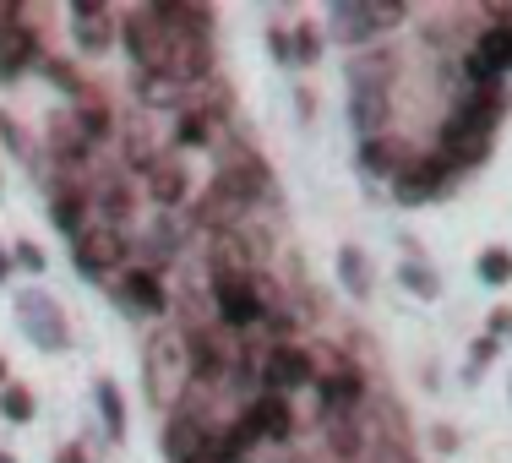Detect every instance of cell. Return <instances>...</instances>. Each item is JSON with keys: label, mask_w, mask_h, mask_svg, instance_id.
Returning <instances> with one entry per match:
<instances>
[{"label": "cell", "mask_w": 512, "mask_h": 463, "mask_svg": "<svg viewBox=\"0 0 512 463\" xmlns=\"http://www.w3.org/2000/svg\"><path fill=\"white\" fill-rule=\"evenodd\" d=\"M512 333V311H491V338H502Z\"/></svg>", "instance_id": "7bdbcfd3"}, {"label": "cell", "mask_w": 512, "mask_h": 463, "mask_svg": "<svg viewBox=\"0 0 512 463\" xmlns=\"http://www.w3.org/2000/svg\"><path fill=\"white\" fill-rule=\"evenodd\" d=\"M120 39H126V55L137 66V77H169V22L158 17V6H131L120 17Z\"/></svg>", "instance_id": "7a4b0ae2"}, {"label": "cell", "mask_w": 512, "mask_h": 463, "mask_svg": "<svg viewBox=\"0 0 512 463\" xmlns=\"http://www.w3.org/2000/svg\"><path fill=\"white\" fill-rule=\"evenodd\" d=\"M213 431H218V425L207 420L202 409H191L186 398H180V404L169 409V420H164V436H158V447H164L169 463H207Z\"/></svg>", "instance_id": "277c9868"}, {"label": "cell", "mask_w": 512, "mask_h": 463, "mask_svg": "<svg viewBox=\"0 0 512 463\" xmlns=\"http://www.w3.org/2000/svg\"><path fill=\"white\" fill-rule=\"evenodd\" d=\"M240 420L256 431V442H273V447H284L295 436V409H289V398H273V393H256L240 409Z\"/></svg>", "instance_id": "d6986e66"}, {"label": "cell", "mask_w": 512, "mask_h": 463, "mask_svg": "<svg viewBox=\"0 0 512 463\" xmlns=\"http://www.w3.org/2000/svg\"><path fill=\"white\" fill-rule=\"evenodd\" d=\"M186 235H191V224L180 213H158L148 224V235H142V257H148L142 267H153V273H158V267H169L180 251H186Z\"/></svg>", "instance_id": "7402d4cb"}, {"label": "cell", "mask_w": 512, "mask_h": 463, "mask_svg": "<svg viewBox=\"0 0 512 463\" xmlns=\"http://www.w3.org/2000/svg\"><path fill=\"white\" fill-rule=\"evenodd\" d=\"M338 278H344V289H349L355 300H371L376 273H371V257H365L360 246H344V251H338Z\"/></svg>", "instance_id": "f546056e"}, {"label": "cell", "mask_w": 512, "mask_h": 463, "mask_svg": "<svg viewBox=\"0 0 512 463\" xmlns=\"http://www.w3.org/2000/svg\"><path fill=\"white\" fill-rule=\"evenodd\" d=\"M186 93L175 77H137V99L148 109H175V115H186Z\"/></svg>", "instance_id": "1f68e13d"}, {"label": "cell", "mask_w": 512, "mask_h": 463, "mask_svg": "<svg viewBox=\"0 0 512 463\" xmlns=\"http://www.w3.org/2000/svg\"><path fill=\"white\" fill-rule=\"evenodd\" d=\"M213 316L229 333H246V327L267 322V306L251 295V278H229V284H213Z\"/></svg>", "instance_id": "e0dca14e"}, {"label": "cell", "mask_w": 512, "mask_h": 463, "mask_svg": "<svg viewBox=\"0 0 512 463\" xmlns=\"http://www.w3.org/2000/svg\"><path fill=\"white\" fill-rule=\"evenodd\" d=\"M11 273V257H0V278H6Z\"/></svg>", "instance_id": "f6af8a7d"}, {"label": "cell", "mask_w": 512, "mask_h": 463, "mask_svg": "<svg viewBox=\"0 0 512 463\" xmlns=\"http://www.w3.org/2000/svg\"><path fill=\"white\" fill-rule=\"evenodd\" d=\"M404 17H409L404 0H338V6H327V22H333L338 44H376Z\"/></svg>", "instance_id": "3957f363"}, {"label": "cell", "mask_w": 512, "mask_h": 463, "mask_svg": "<svg viewBox=\"0 0 512 463\" xmlns=\"http://www.w3.org/2000/svg\"><path fill=\"white\" fill-rule=\"evenodd\" d=\"M99 414H104V431H109V442H126V398H120V387L109 382V376H99Z\"/></svg>", "instance_id": "d6a6232c"}, {"label": "cell", "mask_w": 512, "mask_h": 463, "mask_svg": "<svg viewBox=\"0 0 512 463\" xmlns=\"http://www.w3.org/2000/svg\"><path fill=\"white\" fill-rule=\"evenodd\" d=\"M316 55H322V33L300 22V28L289 33V66H316Z\"/></svg>", "instance_id": "f35d334b"}, {"label": "cell", "mask_w": 512, "mask_h": 463, "mask_svg": "<svg viewBox=\"0 0 512 463\" xmlns=\"http://www.w3.org/2000/svg\"><path fill=\"white\" fill-rule=\"evenodd\" d=\"M115 300H120V311L169 316V289H164V278H158L153 267H142V262L120 267V278H115Z\"/></svg>", "instance_id": "5bb4252c"}, {"label": "cell", "mask_w": 512, "mask_h": 463, "mask_svg": "<svg viewBox=\"0 0 512 463\" xmlns=\"http://www.w3.org/2000/svg\"><path fill=\"white\" fill-rule=\"evenodd\" d=\"M398 278H404L409 295H420V300H442V278H436V267H425V262H404V267H398Z\"/></svg>", "instance_id": "d590c367"}, {"label": "cell", "mask_w": 512, "mask_h": 463, "mask_svg": "<svg viewBox=\"0 0 512 463\" xmlns=\"http://www.w3.org/2000/svg\"><path fill=\"white\" fill-rule=\"evenodd\" d=\"M458 186V175L442 164L436 153H420L414 164L404 169V175L393 180V197L404 202V207H420V202H436V197H447V191Z\"/></svg>", "instance_id": "7c38bea8"}, {"label": "cell", "mask_w": 512, "mask_h": 463, "mask_svg": "<svg viewBox=\"0 0 512 463\" xmlns=\"http://www.w3.org/2000/svg\"><path fill=\"white\" fill-rule=\"evenodd\" d=\"M33 414H39V398H33V387H22V382H6V387H0V420L28 425Z\"/></svg>", "instance_id": "836d02e7"}, {"label": "cell", "mask_w": 512, "mask_h": 463, "mask_svg": "<svg viewBox=\"0 0 512 463\" xmlns=\"http://www.w3.org/2000/svg\"><path fill=\"white\" fill-rule=\"evenodd\" d=\"M0 137H6V148L17 153V158H28V137H22V126L11 115H0Z\"/></svg>", "instance_id": "60d3db41"}, {"label": "cell", "mask_w": 512, "mask_h": 463, "mask_svg": "<svg viewBox=\"0 0 512 463\" xmlns=\"http://www.w3.org/2000/svg\"><path fill=\"white\" fill-rule=\"evenodd\" d=\"M0 463H17V458H11V453H0Z\"/></svg>", "instance_id": "7dc6e473"}, {"label": "cell", "mask_w": 512, "mask_h": 463, "mask_svg": "<svg viewBox=\"0 0 512 463\" xmlns=\"http://www.w3.org/2000/svg\"><path fill=\"white\" fill-rule=\"evenodd\" d=\"M126 235L109 224H88L77 240H71V267H77V278H109L115 267H126Z\"/></svg>", "instance_id": "ba28073f"}, {"label": "cell", "mask_w": 512, "mask_h": 463, "mask_svg": "<svg viewBox=\"0 0 512 463\" xmlns=\"http://www.w3.org/2000/svg\"><path fill=\"white\" fill-rule=\"evenodd\" d=\"M496 349H502V338H491V333H485V338H474V349H469V382H474V376H480L485 365L496 360Z\"/></svg>", "instance_id": "ab89813d"}, {"label": "cell", "mask_w": 512, "mask_h": 463, "mask_svg": "<svg viewBox=\"0 0 512 463\" xmlns=\"http://www.w3.org/2000/svg\"><path fill=\"white\" fill-rule=\"evenodd\" d=\"M507 109H512V93H507V82H485V88H469V82H458L453 120H463V126H474V131H491V137H496V126L507 120Z\"/></svg>", "instance_id": "4fadbf2b"}, {"label": "cell", "mask_w": 512, "mask_h": 463, "mask_svg": "<svg viewBox=\"0 0 512 463\" xmlns=\"http://www.w3.org/2000/svg\"><path fill=\"white\" fill-rule=\"evenodd\" d=\"M316 398H322V420H333V414H360L365 409L360 365L344 360V355H322V365H316Z\"/></svg>", "instance_id": "5b68a950"}, {"label": "cell", "mask_w": 512, "mask_h": 463, "mask_svg": "<svg viewBox=\"0 0 512 463\" xmlns=\"http://www.w3.org/2000/svg\"><path fill=\"white\" fill-rule=\"evenodd\" d=\"M158 158H164V153H158V148H153L148 137H142L137 126H126V169H137V175H148V169L158 164Z\"/></svg>", "instance_id": "74e56055"}, {"label": "cell", "mask_w": 512, "mask_h": 463, "mask_svg": "<svg viewBox=\"0 0 512 463\" xmlns=\"http://www.w3.org/2000/svg\"><path fill=\"white\" fill-rule=\"evenodd\" d=\"M88 207L104 218L109 229H120L131 213H137V191H131V180H126V169H109V175L93 180V191H88Z\"/></svg>", "instance_id": "44dd1931"}, {"label": "cell", "mask_w": 512, "mask_h": 463, "mask_svg": "<svg viewBox=\"0 0 512 463\" xmlns=\"http://www.w3.org/2000/svg\"><path fill=\"white\" fill-rule=\"evenodd\" d=\"M71 120H77V131H82V137L93 142V148L115 137V115H109V104L99 99V93H88V99H82V104H71Z\"/></svg>", "instance_id": "4316f807"}, {"label": "cell", "mask_w": 512, "mask_h": 463, "mask_svg": "<svg viewBox=\"0 0 512 463\" xmlns=\"http://www.w3.org/2000/svg\"><path fill=\"white\" fill-rule=\"evenodd\" d=\"M39 60H44V44H39V33H33L28 11H22L17 22L0 28V82H17L22 71H33Z\"/></svg>", "instance_id": "ac0fdd59"}, {"label": "cell", "mask_w": 512, "mask_h": 463, "mask_svg": "<svg viewBox=\"0 0 512 463\" xmlns=\"http://www.w3.org/2000/svg\"><path fill=\"white\" fill-rule=\"evenodd\" d=\"M39 71H44V77L55 82L60 93H71V104H82V99H88V93H93L88 82L77 77V66H71V60H60V55H44V60H39Z\"/></svg>", "instance_id": "e575fe53"}, {"label": "cell", "mask_w": 512, "mask_h": 463, "mask_svg": "<svg viewBox=\"0 0 512 463\" xmlns=\"http://www.w3.org/2000/svg\"><path fill=\"white\" fill-rule=\"evenodd\" d=\"M327 447H333L344 463H355L365 453V425H360V414H333L327 420Z\"/></svg>", "instance_id": "4dcf8cb0"}, {"label": "cell", "mask_w": 512, "mask_h": 463, "mask_svg": "<svg viewBox=\"0 0 512 463\" xmlns=\"http://www.w3.org/2000/svg\"><path fill=\"white\" fill-rule=\"evenodd\" d=\"M66 17H71V39H77L82 55H109V50H115L120 17H115L109 6H99V0H77Z\"/></svg>", "instance_id": "9a60e30c"}, {"label": "cell", "mask_w": 512, "mask_h": 463, "mask_svg": "<svg viewBox=\"0 0 512 463\" xmlns=\"http://www.w3.org/2000/svg\"><path fill=\"white\" fill-rule=\"evenodd\" d=\"M50 153L55 164L66 169V175H82L93 158V142L77 131V120H71V109H60V115H50Z\"/></svg>", "instance_id": "603a6c76"}, {"label": "cell", "mask_w": 512, "mask_h": 463, "mask_svg": "<svg viewBox=\"0 0 512 463\" xmlns=\"http://www.w3.org/2000/svg\"><path fill=\"white\" fill-rule=\"evenodd\" d=\"M218 137H224V120L202 115V109H186V115H175V142H180V148H213Z\"/></svg>", "instance_id": "f1b7e54d"}, {"label": "cell", "mask_w": 512, "mask_h": 463, "mask_svg": "<svg viewBox=\"0 0 512 463\" xmlns=\"http://www.w3.org/2000/svg\"><path fill=\"white\" fill-rule=\"evenodd\" d=\"M50 218H55L60 235L77 240L82 229H88V191H82L77 180H60V186L50 191Z\"/></svg>", "instance_id": "d4e9b609"}, {"label": "cell", "mask_w": 512, "mask_h": 463, "mask_svg": "<svg viewBox=\"0 0 512 463\" xmlns=\"http://www.w3.org/2000/svg\"><path fill=\"white\" fill-rule=\"evenodd\" d=\"M153 6L175 33H202V39H213V11L207 6H191V0H153Z\"/></svg>", "instance_id": "83f0119b"}, {"label": "cell", "mask_w": 512, "mask_h": 463, "mask_svg": "<svg viewBox=\"0 0 512 463\" xmlns=\"http://www.w3.org/2000/svg\"><path fill=\"white\" fill-rule=\"evenodd\" d=\"M142 376L158 409H175L191 387V355H186V333H153L142 349Z\"/></svg>", "instance_id": "6da1fadb"}, {"label": "cell", "mask_w": 512, "mask_h": 463, "mask_svg": "<svg viewBox=\"0 0 512 463\" xmlns=\"http://www.w3.org/2000/svg\"><path fill=\"white\" fill-rule=\"evenodd\" d=\"M469 60H480L491 77H507L512 71V28H491V22H485L469 44Z\"/></svg>", "instance_id": "484cf974"}, {"label": "cell", "mask_w": 512, "mask_h": 463, "mask_svg": "<svg viewBox=\"0 0 512 463\" xmlns=\"http://www.w3.org/2000/svg\"><path fill=\"white\" fill-rule=\"evenodd\" d=\"M251 213H256V207L246 197H235L224 180H213V186L197 197V224L207 229V235H235V229L251 224Z\"/></svg>", "instance_id": "2e32d148"}, {"label": "cell", "mask_w": 512, "mask_h": 463, "mask_svg": "<svg viewBox=\"0 0 512 463\" xmlns=\"http://www.w3.org/2000/svg\"><path fill=\"white\" fill-rule=\"evenodd\" d=\"M55 463H88V453H82V447L71 442V447H60V453H55Z\"/></svg>", "instance_id": "ee69618b"}, {"label": "cell", "mask_w": 512, "mask_h": 463, "mask_svg": "<svg viewBox=\"0 0 512 463\" xmlns=\"http://www.w3.org/2000/svg\"><path fill=\"white\" fill-rule=\"evenodd\" d=\"M409 463H414V458H409Z\"/></svg>", "instance_id": "c3c4849f"}, {"label": "cell", "mask_w": 512, "mask_h": 463, "mask_svg": "<svg viewBox=\"0 0 512 463\" xmlns=\"http://www.w3.org/2000/svg\"><path fill=\"white\" fill-rule=\"evenodd\" d=\"M213 180H224L235 197H246L251 207L256 202H278V191H273V175H267V158L262 153H251V148H240V142H229L224 158H218V175Z\"/></svg>", "instance_id": "52a82bcc"}, {"label": "cell", "mask_w": 512, "mask_h": 463, "mask_svg": "<svg viewBox=\"0 0 512 463\" xmlns=\"http://www.w3.org/2000/svg\"><path fill=\"white\" fill-rule=\"evenodd\" d=\"M17 327L28 333V344L44 349V355H60V349H71V322H66V311H60V300L39 295V289L17 295Z\"/></svg>", "instance_id": "8992f818"}, {"label": "cell", "mask_w": 512, "mask_h": 463, "mask_svg": "<svg viewBox=\"0 0 512 463\" xmlns=\"http://www.w3.org/2000/svg\"><path fill=\"white\" fill-rule=\"evenodd\" d=\"M0 387H6V360H0Z\"/></svg>", "instance_id": "bcb514c9"}, {"label": "cell", "mask_w": 512, "mask_h": 463, "mask_svg": "<svg viewBox=\"0 0 512 463\" xmlns=\"http://www.w3.org/2000/svg\"><path fill=\"white\" fill-rule=\"evenodd\" d=\"M11 262H17V267H28V273H44V251L33 246V240H22V246L11 251Z\"/></svg>", "instance_id": "b9f144b4"}, {"label": "cell", "mask_w": 512, "mask_h": 463, "mask_svg": "<svg viewBox=\"0 0 512 463\" xmlns=\"http://www.w3.org/2000/svg\"><path fill=\"white\" fill-rule=\"evenodd\" d=\"M414 158H420V153H414L404 137H393V131H387V137L360 142V169H365V180H387V186H393V180L404 175Z\"/></svg>", "instance_id": "ffe728a7"}, {"label": "cell", "mask_w": 512, "mask_h": 463, "mask_svg": "<svg viewBox=\"0 0 512 463\" xmlns=\"http://www.w3.org/2000/svg\"><path fill=\"white\" fill-rule=\"evenodd\" d=\"M474 273H480V284H491V289L512 284V251L507 246H491L480 262H474Z\"/></svg>", "instance_id": "8d00e7d4"}, {"label": "cell", "mask_w": 512, "mask_h": 463, "mask_svg": "<svg viewBox=\"0 0 512 463\" xmlns=\"http://www.w3.org/2000/svg\"><path fill=\"white\" fill-rule=\"evenodd\" d=\"M491 148H496L491 131H474V126H463V120L447 115L442 131H436V148H431V153L442 158L453 175H469V169H480L485 158H491Z\"/></svg>", "instance_id": "30bf717a"}, {"label": "cell", "mask_w": 512, "mask_h": 463, "mask_svg": "<svg viewBox=\"0 0 512 463\" xmlns=\"http://www.w3.org/2000/svg\"><path fill=\"white\" fill-rule=\"evenodd\" d=\"M349 126L360 131V142L387 137V126H393V88L376 77H355V88H349Z\"/></svg>", "instance_id": "8fae6325"}, {"label": "cell", "mask_w": 512, "mask_h": 463, "mask_svg": "<svg viewBox=\"0 0 512 463\" xmlns=\"http://www.w3.org/2000/svg\"><path fill=\"white\" fill-rule=\"evenodd\" d=\"M148 197L164 207V213H180V202L191 197V175H186V164L180 158H158V164L148 169Z\"/></svg>", "instance_id": "cb8c5ba5"}, {"label": "cell", "mask_w": 512, "mask_h": 463, "mask_svg": "<svg viewBox=\"0 0 512 463\" xmlns=\"http://www.w3.org/2000/svg\"><path fill=\"white\" fill-rule=\"evenodd\" d=\"M262 387L273 398H295L306 393V387H316V355L306 344H273L262 360Z\"/></svg>", "instance_id": "9c48e42d"}]
</instances>
